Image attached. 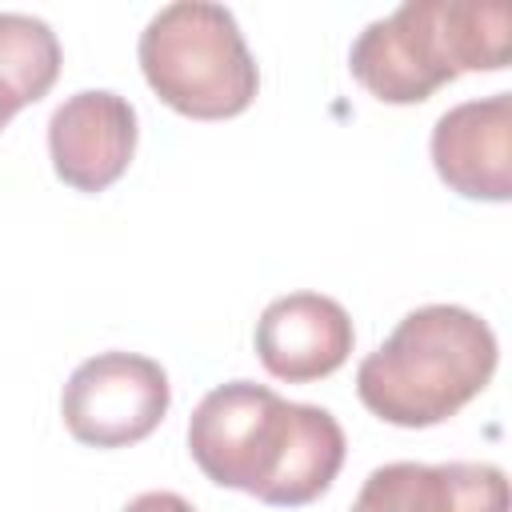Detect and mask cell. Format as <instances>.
<instances>
[{
	"instance_id": "1",
	"label": "cell",
	"mask_w": 512,
	"mask_h": 512,
	"mask_svg": "<svg viewBox=\"0 0 512 512\" xmlns=\"http://www.w3.org/2000/svg\"><path fill=\"white\" fill-rule=\"evenodd\" d=\"M196 468L272 508L312 504L344 464V428L328 408L292 404L264 384H216L188 420Z\"/></svg>"
},
{
	"instance_id": "2",
	"label": "cell",
	"mask_w": 512,
	"mask_h": 512,
	"mask_svg": "<svg viewBox=\"0 0 512 512\" xmlns=\"http://www.w3.org/2000/svg\"><path fill=\"white\" fill-rule=\"evenodd\" d=\"M496 356V336L476 312L424 304L360 360L356 396L384 424L432 428L488 388Z\"/></svg>"
},
{
	"instance_id": "3",
	"label": "cell",
	"mask_w": 512,
	"mask_h": 512,
	"mask_svg": "<svg viewBox=\"0 0 512 512\" xmlns=\"http://www.w3.org/2000/svg\"><path fill=\"white\" fill-rule=\"evenodd\" d=\"M508 40L504 0H404L356 36L348 68L376 100L420 104L460 72L508 68Z\"/></svg>"
},
{
	"instance_id": "4",
	"label": "cell",
	"mask_w": 512,
	"mask_h": 512,
	"mask_svg": "<svg viewBox=\"0 0 512 512\" xmlns=\"http://www.w3.org/2000/svg\"><path fill=\"white\" fill-rule=\"evenodd\" d=\"M152 92L192 120L240 116L260 88V68L236 16L212 0L164 4L136 44Z\"/></svg>"
},
{
	"instance_id": "5",
	"label": "cell",
	"mask_w": 512,
	"mask_h": 512,
	"mask_svg": "<svg viewBox=\"0 0 512 512\" xmlns=\"http://www.w3.org/2000/svg\"><path fill=\"white\" fill-rule=\"evenodd\" d=\"M172 400L168 372L140 352H100L64 384L60 416L88 448H128L156 432Z\"/></svg>"
},
{
	"instance_id": "6",
	"label": "cell",
	"mask_w": 512,
	"mask_h": 512,
	"mask_svg": "<svg viewBox=\"0 0 512 512\" xmlns=\"http://www.w3.org/2000/svg\"><path fill=\"white\" fill-rule=\"evenodd\" d=\"M48 152L56 176L76 192L116 184L136 152V108L108 88L68 96L48 120Z\"/></svg>"
},
{
	"instance_id": "7",
	"label": "cell",
	"mask_w": 512,
	"mask_h": 512,
	"mask_svg": "<svg viewBox=\"0 0 512 512\" xmlns=\"http://www.w3.org/2000/svg\"><path fill=\"white\" fill-rule=\"evenodd\" d=\"M432 164L452 192L504 204L512 196V96L448 108L432 128Z\"/></svg>"
},
{
	"instance_id": "8",
	"label": "cell",
	"mask_w": 512,
	"mask_h": 512,
	"mask_svg": "<svg viewBox=\"0 0 512 512\" xmlns=\"http://www.w3.org/2000/svg\"><path fill=\"white\" fill-rule=\"evenodd\" d=\"M352 320L344 304L320 292H288L272 300L256 320L260 364L288 384L332 376L352 352Z\"/></svg>"
},
{
	"instance_id": "9",
	"label": "cell",
	"mask_w": 512,
	"mask_h": 512,
	"mask_svg": "<svg viewBox=\"0 0 512 512\" xmlns=\"http://www.w3.org/2000/svg\"><path fill=\"white\" fill-rule=\"evenodd\" d=\"M60 76L56 32L28 12H0V108L20 112L48 96Z\"/></svg>"
},
{
	"instance_id": "10",
	"label": "cell",
	"mask_w": 512,
	"mask_h": 512,
	"mask_svg": "<svg viewBox=\"0 0 512 512\" xmlns=\"http://www.w3.org/2000/svg\"><path fill=\"white\" fill-rule=\"evenodd\" d=\"M424 512H508V476L496 464L472 460L428 464Z\"/></svg>"
},
{
	"instance_id": "11",
	"label": "cell",
	"mask_w": 512,
	"mask_h": 512,
	"mask_svg": "<svg viewBox=\"0 0 512 512\" xmlns=\"http://www.w3.org/2000/svg\"><path fill=\"white\" fill-rule=\"evenodd\" d=\"M348 512H424V464L396 460L372 468Z\"/></svg>"
},
{
	"instance_id": "12",
	"label": "cell",
	"mask_w": 512,
	"mask_h": 512,
	"mask_svg": "<svg viewBox=\"0 0 512 512\" xmlns=\"http://www.w3.org/2000/svg\"><path fill=\"white\" fill-rule=\"evenodd\" d=\"M124 512H196V508L176 492H140L136 500L124 504Z\"/></svg>"
},
{
	"instance_id": "13",
	"label": "cell",
	"mask_w": 512,
	"mask_h": 512,
	"mask_svg": "<svg viewBox=\"0 0 512 512\" xmlns=\"http://www.w3.org/2000/svg\"><path fill=\"white\" fill-rule=\"evenodd\" d=\"M8 120H12V112H4V108H0V132L8 128Z\"/></svg>"
}]
</instances>
